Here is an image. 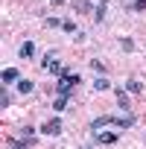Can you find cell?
Instances as JSON below:
<instances>
[{
  "mask_svg": "<svg viewBox=\"0 0 146 149\" xmlns=\"http://www.w3.org/2000/svg\"><path fill=\"white\" fill-rule=\"evenodd\" d=\"M67 100H70V97H56V102H53V108H56V114L67 108Z\"/></svg>",
  "mask_w": 146,
  "mask_h": 149,
  "instance_id": "cell-14",
  "label": "cell"
},
{
  "mask_svg": "<svg viewBox=\"0 0 146 149\" xmlns=\"http://www.w3.org/2000/svg\"><path fill=\"white\" fill-rule=\"evenodd\" d=\"M146 9V0H134V12H143Z\"/></svg>",
  "mask_w": 146,
  "mask_h": 149,
  "instance_id": "cell-21",
  "label": "cell"
},
{
  "mask_svg": "<svg viewBox=\"0 0 146 149\" xmlns=\"http://www.w3.org/2000/svg\"><path fill=\"white\" fill-rule=\"evenodd\" d=\"M76 85H82V76H79V73H61V76H58V82H56V94L58 97H70V91L73 88H76Z\"/></svg>",
  "mask_w": 146,
  "mask_h": 149,
  "instance_id": "cell-1",
  "label": "cell"
},
{
  "mask_svg": "<svg viewBox=\"0 0 146 149\" xmlns=\"http://www.w3.org/2000/svg\"><path fill=\"white\" fill-rule=\"evenodd\" d=\"M117 94V105L123 108V111H129V97H126V91H114Z\"/></svg>",
  "mask_w": 146,
  "mask_h": 149,
  "instance_id": "cell-13",
  "label": "cell"
},
{
  "mask_svg": "<svg viewBox=\"0 0 146 149\" xmlns=\"http://www.w3.org/2000/svg\"><path fill=\"white\" fill-rule=\"evenodd\" d=\"M61 29H64V32H70V35H76V32H79V29H76V24H73V21H67V18L61 21Z\"/></svg>",
  "mask_w": 146,
  "mask_h": 149,
  "instance_id": "cell-15",
  "label": "cell"
},
{
  "mask_svg": "<svg viewBox=\"0 0 146 149\" xmlns=\"http://www.w3.org/2000/svg\"><path fill=\"white\" fill-rule=\"evenodd\" d=\"M126 88H129L131 94H140V91H143V85H140L137 79H129V82H126Z\"/></svg>",
  "mask_w": 146,
  "mask_h": 149,
  "instance_id": "cell-17",
  "label": "cell"
},
{
  "mask_svg": "<svg viewBox=\"0 0 146 149\" xmlns=\"http://www.w3.org/2000/svg\"><path fill=\"white\" fill-rule=\"evenodd\" d=\"M91 67H94L97 73H105V67H102V61H99V58H91Z\"/></svg>",
  "mask_w": 146,
  "mask_h": 149,
  "instance_id": "cell-20",
  "label": "cell"
},
{
  "mask_svg": "<svg viewBox=\"0 0 146 149\" xmlns=\"http://www.w3.org/2000/svg\"><path fill=\"white\" fill-rule=\"evenodd\" d=\"M61 21H64V18H47L44 26H47V29H56V26H61Z\"/></svg>",
  "mask_w": 146,
  "mask_h": 149,
  "instance_id": "cell-19",
  "label": "cell"
},
{
  "mask_svg": "<svg viewBox=\"0 0 146 149\" xmlns=\"http://www.w3.org/2000/svg\"><path fill=\"white\" fill-rule=\"evenodd\" d=\"M18 94H32V82L29 79H18Z\"/></svg>",
  "mask_w": 146,
  "mask_h": 149,
  "instance_id": "cell-12",
  "label": "cell"
},
{
  "mask_svg": "<svg viewBox=\"0 0 146 149\" xmlns=\"http://www.w3.org/2000/svg\"><path fill=\"white\" fill-rule=\"evenodd\" d=\"M108 88H111V82H108L105 76H99V79H94V91H97V94H99V91H108Z\"/></svg>",
  "mask_w": 146,
  "mask_h": 149,
  "instance_id": "cell-11",
  "label": "cell"
},
{
  "mask_svg": "<svg viewBox=\"0 0 146 149\" xmlns=\"http://www.w3.org/2000/svg\"><path fill=\"white\" fill-rule=\"evenodd\" d=\"M41 134H47V137H56V134H61V120H58V117L47 120V123L41 126Z\"/></svg>",
  "mask_w": 146,
  "mask_h": 149,
  "instance_id": "cell-4",
  "label": "cell"
},
{
  "mask_svg": "<svg viewBox=\"0 0 146 149\" xmlns=\"http://www.w3.org/2000/svg\"><path fill=\"white\" fill-rule=\"evenodd\" d=\"M9 102H12V97H9V94H3V97H0V105H3V108H9Z\"/></svg>",
  "mask_w": 146,
  "mask_h": 149,
  "instance_id": "cell-22",
  "label": "cell"
},
{
  "mask_svg": "<svg viewBox=\"0 0 146 149\" xmlns=\"http://www.w3.org/2000/svg\"><path fill=\"white\" fill-rule=\"evenodd\" d=\"M0 79H3V85H18V79H21V73H18L15 67H6L3 73H0Z\"/></svg>",
  "mask_w": 146,
  "mask_h": 149,
  "instance_id": "cell-6",
  "label": "cell"
},
{
  "mask_svg": "<svg viewBox=\"0 0 146 149\" xmlns=\"http://www.w3.org/2000/svg\"><path fill=\"white\" fill-rule=\"evenodd\" d=\"M105 126H111V117H97V120L91 123V132H99V129H105Z\"/></svg>",
  "mask_w": 146,
  "mask_h": 149,
  "instance_id": "cell-10",
  "label": "cell"
},
{
  "mask_svg": "<svg viewBox=\"0 0 146 149\" xmlns=\"http://www.w3.org/2000/svg\"><path fill=\"white\" fill-rule=\"evenodd\" d=\"M35 140H29V137H15V140H9V146H32Z\"/></svg>",
  "mask_w": 146,
  "mask_h": 149,
  "instance_id": "cell-18",
  "label": "cell"
},
{
  "mask_svg": "<svg viewBox=\"0 0 146 149\" xmlns=\"http://www.w3.org/2000/svg\"><path fill=\"white\" fill-rule=\"evenodd\" d=\"M111 126H117V129H131V126H134V114L126 111L123 117H111Z\"/></svg>",
  "mask_w": 146,
  "mask_h": 149,
  "instance_id": "cell-5",
  "label": "cell"
},
{
  "mask_svg": "<svg viewBox=\"0 0 146 149\" xmlns=\"http://www.w3.org/2000/svg\"><path fill=\"white\" fill-rule=\"evenodd\" d=\"M94 6L88 3V0H73V12H79V15H88Z\"/></svg>",
  "mask_w": 146,
  "mask_h": 149,
  "instance_id": "cell-9",
  "label": "cell"
},
{
  "mask_svg": "<svg viewBox=\"0 0 146 149\" xmlns=\"http://www.w3.org/2000/svg\"><path fill=\"white\" fill-rule=\"evenodd\" d=\"M44 70H47V73H53V76H61V73H64V67H61V61H58L56 50H50V53L44 56Z\"/></svg>",
  "mask_w": 146,
  "mask_h": 149,
  "instance_id": "cell-2",
  "label": "cell"
},
{
  "mask_svg": "<svg viewBox=\"0 0 146 149\" xmlns=\"http://www.w3.org/2000/svg\"><path fill=\"white\" fill-rule=\"evenodd\" d=\"M120 47H123V53H131V50H134V41L126 35V38H120Z\"/></svg>",
  "mask_w": 146,
  "mask_h": 149,
  "instance_id": "cell-16",
  "label": "cell"
},
{
  "mask_svg": "<svg viewBox=\"0 0 146 149\" xmlns=\"http://www.w3.org/2000/svg\"><path fill=\"white\" fill-rule=\"evenodd\" d=\"M117 140H120V137H117V132H102V129H99V132H94V143H97V146H114Z\"/></svg>",
  "mask_w": 146,
  "mask_h": 149,
  "instance_id": "cell-3",
  "label": "cell"
},
{
  "mask_svg": "<svg viewBox=\"0 0 146 149\" xmlns=\"http://www.w3.org/2000/svg\"><path fill=\"white\" fill-rule=\"evenodd\" d=\"M35 50H38V47H35V41H24V44H21V50H18V56H21V58H32V56H35Z\"/></svg>",
  "mask_w": 146,
  "mask_h": 149,
  "instance_id": "cell-7",
  "label": "cell"
},
{
  "mask_svg": "<svg viewBox=\"0 0 146 149\" xmlns=\"http://www.w3.org/2000/svg\"><path fill=\"white\" fill-rule=\"evenodd\" d=\"M105 12H108V0H99V3H97V12H94L97 24H102V21H105Z\"/></svg>",
  "mask_w": 146,
  "mask_h": 149,
  "instance_id": "cell-8",
  "label": "cell"
}]
</instances>
